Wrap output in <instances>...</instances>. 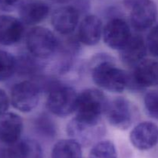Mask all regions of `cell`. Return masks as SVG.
Returning a JSON list of instances; mask_svg holds the SVG:
<instances>
[{
    "label": "cell",
    "instance_id": "6da1fadb",
    "mask_svg": "<svg viewBox=\"0 0 158 158\" xmlns=\"http://www.w3.org/2000/svg\"><path fill=\"white\" fill-rule=\"evenodd\" d=\"M90 71L94 83L105 91L121 93L129 87L130 73L118 68L115 59L109 54L94 56L90 62Z\"/></svg>",
    "mask_w": 158,
    "mask_h": 158
},
{
    "label": "cell",
    "instance_id": "7a4b0ae2",
    "mask_svg": "<svg viewBox=\"0 0 158 158\" xmlns=\"http://www.w3.org/2000/svg\"><path fill=\"white\" fill-rule=\"evenodd\" d=\"M109 102L101 90L97 88L83 90L78 94L76 117L86 122H102V116L106 113Z\"/></svg>",
    "mask_w": 158,
    "mask_h": 158
},
{
    "label": "cell",
    "instance_id": "3957f363",
    "mask_svg": "<svg viewBox=\"0 0 158 158\" xmlns=\"http://www.w3.org/2000/svg\"><path fill=\"white\" fill-rule=\"evenodd\" d=\"M78 94L67 85L51 83L46 99V108L49 112L59 117H66L76 112Z\"/></svg>",
    "mask_w": 158,
    "mask_h": 158
},
{
    "label": "cell",
    "instance_id": "277c9868",
    "mask_svg": "<svg viewBox=\"0 0 158 158\" xmlns=\"http://www.w3.org/2000/svg\"><path fill=\"white\" fill-rule=\"evenodd\" d=\"M26 45L31 55L40 60L52 57L60 48V41L50 29L35 26L28 32Z\"/></svg>",
    "mask_w": 158,
    "mask_h": 158
},
{
    "label": "cell",
    "instance_id": "5b68a950",
    "mask_svg": "<svg viewBox=\"0 0 158 158\" xmlns=\"http://www.w3.org/2000/svg\"><path fill=\"white\" fill-rule=\"evenodd\" d=\"M66 133L70 139L77 141L82 147H89L103 140L106 134V127L103 122H86L75 116L66 125Z\"/></svg>",
    "mask_w": 158,
    "mask_h": 158
},
{
    "label": "cell",
    "instance_id": "8992f818",
    "mask_svg": "<svg viewBox=\"0 0 158 158\" xmlns=\"http://www.w3.org/2000/svg\"><path fill=\"white\" fill-rule=\"evenodd\" d=\"M106 117L116 129L127 130L138 119L139 112L133 102L124 97H117L109 102Z\"/></svg>",
    "mask_w": 158,
    "mask_h": 158
},
{
    "label": "cell",
    "instance_id": "52a82bcc",
    "mask_svg": "<svg viewBox=\"0 0 158 158\" xmlns=\"http://www.w3.org/2000/svg\"><path fill=\"white\" fill-rule=\"evenodd\" d=\"M40 94L41 86L33 81L26 80L18 82L11 90V104L21 112H30L38 105Z\"/></svg>",
    "mask_w": 158,
    "mask_h": 158
},
{
    "label": "cell",
    "instance_id": "ba28073f",
    "mask_svg": "<svg viewBox=\"0 0 158 158\" xmlns=\"http://www.w3.org/2000/svg\"><path fill=\"white\" fill-rule=\"evenodd\" d=\"M131 27L126 20L115 17L103 26V39L108 47L120 50L132 37Z\"/></svg>",
    "mask_w": 158,
    "mask_h": 158
},
{
    "label": "cell",
    "instance_id": "9c48e42d",
    "mask_svg": "<svg viewBox=\"0 0 158 158\" xmlns=\"http://www.w3.org/2000/svg\"><path fill=\"white\" fill-rule=\"evenodd\" d=\"M130 22L137 31L148 30L157 18V7L153 0H137L131 8Z\"/></svg>",
    "mask_w": 158,
    "mask_h": 158
},
{
    "label": "cell",
    "instance_id": "30bf717a",
    "mask_svg": "<svg viewBox=\"0 0 158 158\" xmlns=\"http://www.w3.org/2000/svg\"><path fill=\"white\" fill-rule=\"evenodd\" d=\"M131 76L129 87L143 90L158 85V62L152 59H143L134 68ZM128 87V88H129Z\"/></svg>",
    "mask_w": 158,
    "mask_h": 158
},
{
    "label": "cell",
    "instance_id": "8fae6325",
    "mask_svg": "<svg viewBox=\"0 0 158 158\" xmlns=\"http://www.w3.org/2000/svg\"><path fill=\"white\" fill-rule=\"evenodd\" d=\"M130 140L134 148L147 151L158 143V127L152 122H142L136 125L130 133Z\"/></svg>",
    "mask_w": 158,
    "mask_h": 158
},
{
    "label": "cell",
    "instance_id": "7c38bea8",
    "mask_svg": "<svg viewBox=\"0 0 158 158\" xmlns=\"http://www.w3.org/2000/svg\"><path fill=\"white\" fill-rule=\"evenodd\" d=\"M80 10L73 6H64L52 12L51 24L53 29L61 35H69L78 26Z\"/></svg>",
    "mask_w": 158,
    "mask_h": 158
},
{
    "label": "cell",
    "instance_id": "4fadbf2b",
    "mask_svg": "<svg viewBox=\"0 0 158 158\" xmlns=\"http://www.w3.org/2000/svg\"><path fill=\"white\" fill-rule=\"evenodd\" d=\"M18 10L19 20L23 24L33 26L47 18L50 6L43 0H21Z\"/></svg>",
    "mask_w": 158,
    "mask_h": 158
},
{
    "label": "cell",
    "instance_id": "5bb4252c",
    "mask_svg": "<svg viewBox=\"0 0 158 158\" xmlns=\"http://www.w3.org/2000/svg\"><path fill=\"white\" fill-rule=\"evenodd\" d=\"M23 121L19 115L6 112L0 116V142L11 146L21 139Z\"/></svg>",
    "mask_w": 158,
    "mask_h": 158
},
{
    "label": "cell",
    "instance_id": "9a60e30c",
    "mask_svg": "<svg viewBox=\"0 0 158 158\" xmlns=\"http://www.w3.org/2000/svg\"><path fill=\"white\" fill-rule=\"evenodd\" d=\"M103 22L96 15H87L82 20L78 28V40L86 46H94L103 37Z\"/></svg>",
    "mask_w": 158,
    "mask_h": 158
},
{
    "label": "cell",
    "instance_id": "2e32d148",
    "mask_svg": "<svg viewBox=\"0 0 158 158\" xmlns=\"http://www.w3.org/2000/svg\"><path fill=\"white\" fill-rule=\"evenodd\" d=\"M24 33L23 23L15 17L0 15V45L12 46L22 40Z\"/></svg>",
    "mask_w": 158,
    "mask_h": 158
},
{
    "label": "cell",
    "instance_id": "e0dca14e",
    "mask_svg": "<svg viewBox=\"0 0 158 158\" xmlns=\"http://www.w3.org/2000/svg\"><path fill=\"white\" fill-rule=\"evenodd\" d=\"M120 53L121 61L127 66L134 68L144 59L148 53L146 41L140 35H132Z\"/></svg>",
    "mask_w": 158,
    "mask_h": 158
},
{
    "label": "cell",
    "instance_id": "ac0fdd59",
    "mask_svg": "<svg viewBox=\"0 0 158 158\" xmlns=\"http://www.w3.org/2000/svg\"><path fill=\"white\" fill-rule=\"evenodd\" d=\"M51 157L83 158L82 146L70 138L59 140L52 147Z\"/></svg>",
    "mask_w": 158,
    "mask_h": 158
},
{
    "label": "cell",
    "instance_id": "d6986e66",
    "mask_svg": "<svg viewBox=\"0 0 158 158\" xmlns=\"http://www.w3.org/2000/svg\"><path fill=\"white\" fill-rule=\"evenodd\" d=\"M16 70V57L8 51L0 50V81L9 80Z\"/></svg>",
    "mask_w": 158,
    "mask_h": 158
},
{
    "label": "cell",
    "instance_id": "ffe728a7",
    "mask_svg": "<svg viewBox=\"0 0 158 158\" xmlns=\"http://www.w3.org/2000/svg\"><path fill=\"white\" fill-rule=\"evenodd\" d=\"M88 158H118L115 144L110 140H101L90 149Z\"/></svg>",
    "mask_w": 158,
    "mask_h": 158
},
{
    "label": "cell",
    "instance_id": "44dd1931",
    "mask_svg": "<svg viewBox=\"0 0 158 158\" xmlns=\"http://www.w3.org/2000/svg\"><path fill=\"white\" fill-rule=\"evenodd\" d=\"M35 128L41 136L53 138L57 132L55 122L46 114H42L35 119Z\"/></svg>",
    "mask_w": 158,
    "mask_h": 158
},
{
    "label": "cell",
    "instance_id": "7402d4cb",
    "mask_svg": "<svg viewBox=\"0 0 158 158\" xmlns=\"http://www.w3.org/2000/svg\"><path fill=\"white\" fill-rule=\"evenodd\" d=\"M36 57L32 55L20 56L17 58V70L22 74H33L40 70V62L36 60Z\"/></svg>",
    "mask_w": 158,
    "mask_h": 158
},
{
    "label": "cell",
    "instance_id": "603a6c76",
    "mask_svg": "<svg viewBox=\"0 0 158 158\" xmlns=\"http://www.w3.org/2000/svg\"><path fill=\"white\" fill-rule=\"evenodd\" d=\"M144 106L148 114L158 120V90L147 93L144 97Z\"/></svg>",
    "mask_w": 158,
    "mask_h": 158
},
{
    "label": "cell",
    "instance_id": "cb8c5ba5",
    "mask_svg": "<svg viewBox=\"0 0 158 158\" xmlns=\"http://www.w3.org/2000/svg\"><path fill=\"white\" fill-rule=\"evenodd\" d=\"M148 50L154 57H158V23L152 26L146 39Z\"/></svg>",
    "mask_w": 158,
    "mask_h": 158
},
{
    "label": "cell",
    "instance_id": "d4e9b609",
    "mask_svg": "<svg viewBox=\"0 0 158 158\" xmlns=\"http://www.w3.org/2000/svg\"><path fill=\"white\" fill-rule=\"evenodd\" d=\"M21 0H0V10L3 12H12L18 9Z\"/></svg>",
    "mask_w": 158,
    "mask_h": 158
},
{
    "label": "cell",
    "instance_id": "484cf974",
    "mask_svg": "<svg viewBox=\"0 0 158 158\" xmlns=\"http://www.w3.org/2000/svg\"><path fill=\"white\" fill-rule=\"evenodd\" d=\"M10 98L6 91L0 88V116L7 112L10 105Z\"/></svg>",
    "mask_w": 158,
    "mask_h": 158
},
{
    "label": "cell",
    "instance_id": "4316f807",
    "mask_svg": "<svg viewBox=\"0 0 158 158\" xmlns=\"http://www.w3.org/2000/svg\"><path fill=\"white\" fill-rule=\"evenodd\" d=\"M137 0H123V4L128 9H131L133 5L137 2Z\"/></svg>",
    "mask_w": 158,
    "mask_h": 158
},
{
    "label": "cell",
    "instance_id": "83f0119b",
    "mask_svg": "<svg viewBox=\"0 0 158 158\" xmlns=\"http://www.w3.org/2000/svg\"><path fill=\"white\" fill-rule=\"evenodd\" d=\"M52 2L56 3V4H66V3L69 2L71 0H49Z\"/></svg>",
    "mask_w": 158,
    "mask_h": 158
}]
</instances>
